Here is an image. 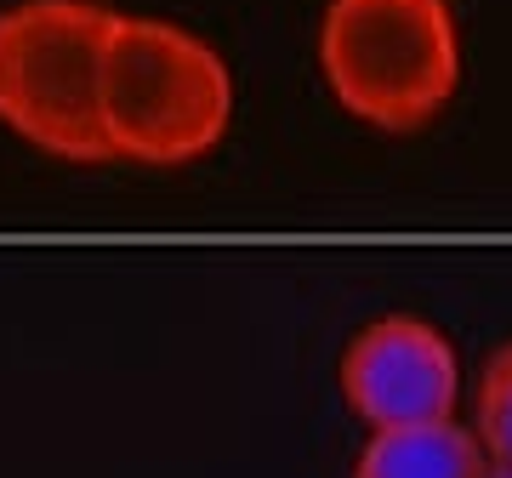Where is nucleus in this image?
<instances>
[{
	"mask_svg": "<svg viewBox=\"0 0 512 478\" xmlns=\"http://www.w3.org/2000/svg\"><path fill=\"white\" fill-rule=\"evenodd\" d=\"M234 69L188 23L114 12L103 63V137L109 160L183 171L211 160L234 131Z\"/></svg>",
	"mask_w": 512,
	"mask_h": 478,
	"instance_id": "1",
	"label": "nucleus"
},
{
	"mask_svg": "<svg viewBox=\"0 0 512 478\" xmlns=\"http://www.w3.org/2000/svg\"><path fill=\"white\" fill-rule=\"evenodd\" d=\"M313 57L348 120L416 137L456 103L467 46L450 0H325Z\"/></svg>",
	"mask_w": 512,
	"mask_h": 478,
	"instance_id": "2",
	"label": "nucleus"
},
{
	"mask_svg": "<svg viewBox=\"0 0 512 478\" xmlns=\"http://www.w3.org/2000/svg\"><path fill=\"white\" fill-rule=\"evenodd\" d=\"M114 6L18 0L0 12V126L63 166H109L103 63Z\"/></svg>",
	"mask_w": 512,
	"mask_h": 478,
	"instance_id": "3",
	"label": "nucleus"
},
{
	"mask_svg": "<svg viewBox=\"0 0 512 478\" xmlns=\"http://www.w3.org/2000/svg\"><path fill=\"white\" fill-rule=\"evenodd\" d=\"M336 382H342L348 410L365 422V433H376V427L456 422L461 353L433 319L382 313L348 342Z\"/></svg>",
	"mask_w": 512,
	"mask_h": 478,
	"instance_id": "4",
	"label": "nucleus"
},
{
	"mask_svg": "<svg viewBox=\"0 0 512 478\" xmlns=\"http://www.w3.org/2000/svg\"><path fill=\"white\" fill-rule=\"evenodd\" d=\"M490 456L461 422H427V427H376L359 444L353 478H484Z\"/></svg>",
	"mask_w": 512,
	"mask_h": 478,
	"instance_id": "5",
	"label": "nucleus"
},
{
	"mask_svg": "<svg viewBox=\"0 0 512 478\" xmlns=\"http://www.w3.org/2000/svg\"><path fill=\"white\" fill-rule=\"evenodd\" d=\"M473 439L484 444V456L495 467H512V342L495 348V359L478 370L473 387Z\"/></svg>",
	"mask_w": 512,
	"mask_h": 478,
	"instance_id": "6",
	"label": "nucleus"
},
{
	"mask_svg": "<svg viewBox=\"0 0 512 478\" xmlns=\"http://www.w3.org/2000/svg\"><path fill=\"white\" fill-rule=\"evenodd\" d=\"M484 478H512V467H495V461H490V473H484Z\"/></svg>",
	"mask_w": 512,
	"mask_h": 478,
	"instance_id": "7",
	"label": "nucleus"
}]
</instances>
